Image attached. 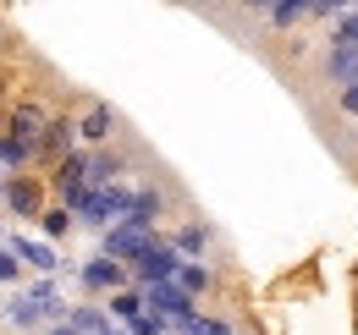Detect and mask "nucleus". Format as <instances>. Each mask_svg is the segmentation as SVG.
Instances as JSON below:
<instances>
[{
	"instance_id": "nucleus-1",
	"label": "nucleus",
	"mask_w": 358,
	"mask_h": 335,
	"mask_svg": "<svg viewBox=\"0 0 358 335\" xmlns=\"http://www.w3.org/2000/svg\"><path fill=\"white\" fill-rule=\"evenodd\" d=\"M50 121H55V116H50L39 99H22V105L11 110V137H17L28 154H45V132H50Z\"/></svg>"
},
{
	"instance_id": "nucleus-2",
	"label": "nucleus",
	"mask_w": 358,
	"mask_h": 335,
	"mask_svg": "<svg viewBox=\"0 0 358 335\" xmlns=\"http://www.w3.org/2000/svg\"><path fill=\"white\" fill-rule=\"evenodd\" d=\"M143 302H149V313H160V319H166V325H187V319H199V313H193V297L182 292L177 281H160V286H143Z\"/></svg>"
},
{
	"instance_id": "nucleus-3",
	"label": "nucleus",
	"mask_w": 358,
	"mask_h": 335,
	"mask_svg": "<svg viewBox=\"0 0 358 335\" xmlns=\"http://www.w3.org/2000/svg\"><path fill=\"white\" fill-rule=\"evenodd\" d=\"M50 187L61 193V204H66V209H78V204L89 198V160H78V154H72V160H61L55 176H50Z\"/></svg>"
},
{
	"instance_id": "nucleus-4",
	"label": "nucleus",
	"mask_w": 358,
	"mask_h": 335,
	"mask_svg": "<svg viewBox=\"0 0 358 335\" xmlns=\"http://www.w3.org/2000/svg\"><path fill=\"white\" fill-rule=\"evenodd\" d=\"M155 248V237H149V225H116V231H105V258H143V253Z\"/></svg>"
},
{
	"instance_id": "nucleus-5",
	"label": "nucleus",
	"mask_w": 358,
	"mask_h": 335,
	"mask_svg": "<svg viewBox=\"0 0 358 335\" xmlns=\"http://www.w3.org/2000/svg\"><path fill=\"white\" fill-rule=\"evenodd\" d=\"M133 269H138V281H143V286H160V281H177V269H182V253H177V248H160V242H155V248L143 253V258H138Z\"/></svg>"
},
{
	"instance_id": "nucleus-6",
	"label": "nucleus",
	"mask_w": 358,
	"mask_h": 335,
	"mask_svg": "<svg viewBox=\"0 0 358 335\" xmlns=\"http://www.w3.org/2000/svg\"><path fill=\"white\" fill-rule=\"evenodd\" d=\"M72 137H78V121H66V116H55L45 132V154L61 165V160H72Z\"/></svg>"
},
{
	"instance_id": "nucleus-7",
	"label": "nucleus",
	"mask_w": 358,
	"mask_h": 335,
	"mask_svg": "<svg viewBox=\"0 0 358 335\" xmlns=\"http://www.w3.org/2000/svg\"><path fill=\"white\" fill-rule=\"evenodd\" d=\"M6 204H11V214H22V220H34V214L45 220V204H39V187L34 181H11L6 187Z\"/></svg>"
},
{
	"instance_id": "nucleus-8",
	"label": "nucleus",
	"mask_w": 358,
	"mask_h": 335,
	"mask_svg": "<svg viewBox=\"0 0 358 335\" xmlns=\"http://www.w3.org/2000/svg\"><path fill=\"white\" fill-rule=\"evenodd\" d=\"M11 253H17L22 264H34V269H55V264H61L50 242H28V237H17V242H11Z\"/></svg>"
},
{
	"instance_id": "nucleus-9",
	"label": "nucleus",
	"mask_w": 358,
	"mask_h": 335,
	"mask_svg": "<svg viewBox=\"0 0 358 335\" xmlns=\"http://www.w3.org/2000/svg\"><path fill=\"white\" fill-rule=\"evenodd\" d=\"M83 286H122V264L116 258H94V264H83Z\"/></svg>"
},
{
	"instance_id": "nucleus-10",
	"label": "nucleus",
	"mask_w": 358,
	"mask_h": 335,
	"mask_svg": "<svg viewBox=\"0 0 358 335\" xmlns=\"http://www.w3.org/2000/svg\"><path fill=\"white\" fill-rule=\"evenodd\" d=\"M116 160H110V154H94L89 160V193H99V187H116Z\"/></svg>"
},
{
	"instance_id": "nucleus-11",
	"label": "nucleus",
	"mask_w": 358,
	"mask_h": 335,
	"mask_svg": "<svg viewBox=\"0 0 358 335\" xmlns=\"http://www.w3.org/2000/svg\"><path fill=\"white\" fill-rule=\"evenodd\" d=\"M177 286H182L187 297H199L204 286H210V269H204V264H193V258H182V269H177Z\"/></svg>"
},
{
	"instance_id": "nucleus-12",
	"label": "nucleus",
	"mask_w": 358,
	"mask_h": 335,
	"mask_svg": "<svg viewBox=\"0 0 358 335\" xmlns=\"http://www.w3.org/2000/svg\"><path fill=\"white\" fill-rule=\"evenodd\" d=\"M155 220H160V193H138L127 225H155Z\"/></svg>"
},
{
	"instance_id": "nucleus-13",
	"label": "nucleus",
	"mask_w": 358,
	"mask_h": 335,
	"mask_svg": "<svg viewBox=\"0 0 358 335\" xmlns=\"http://www.w3.org/2000/svg\"><path fill=\"white\" fill-rule=\"evenodd\" d=\"M66 325H72L78 335H110V325H105V313H99V308H78Z\"/></svg>"
},
{
	"instance_id": "nucleus-14",
	"label": "nucleus",
	"mask_w": 358,
	"mask_h": 335,
	"mask_svg": "<svg viewBox=\"0 0 358 335\" xmlns=\"http://www.w3.org/2000/svg\"><path fill=\"white\" fill-rule=\"evenodd\" d=\"M110 110H105V105H94L89 116H83V121H78V132H83V137H110Z\"/></svg>"
},
{
	"instance_id": "nucleus-15",
	"label": "nucleus",
	"mask_w": 358,
	"mask_h": 335,
	"mask_svg": "<svg viewBox=\"0 0 358 335\" xmlns=\"http://www.w3.org/2000/svg\"><path fill=\"white\" fill-rule=\"evenodd\" d=\"M110 308H116L122 319H143V313H149V302H143V292H116V297H110Z\"/></svg>"
},
{
	"instance_id": "nucleus-16",
	"label": "nucleus",
	"mask_w": 358,
	"mask_h": 335,
	"mask_svg": "<svg viewBox=\"0 0 358 335\" xmlns=\"http://www.w3.org/2000/svg\"><path fill=\"white\" fill-rule=\"evenodd\" d=\"M34 154L17 143V137H0V170H17V165H28Z\"/></svg>"
},
{
	"instance_id": "nucleus-17",
	"label": "nucleus",
	"mask_w": 358,
	"mask_h": 335,
	"mask_svg": "<svg viewBox=\"0 0 358 335\" xmlns=\"http://www.w3.org/2000/svg\"><path fill=\"white\" fill-rule=\"evenodd\" d=\"M66 225H72V209H45V242L66 237Z\"/></svg>"
},
{
	"instance_id": "nucleus-18",
	"label": "nucleus",
	"mask_w": 358,
	"mask_h": 335,
	"mask_svg": "<svg viewBox=\"0 0 358 335\" xmlns=\"http://www.w3.org/2000/svg\"><path fill=\"white\" fill-rule=\"evenodd\" d=\"M177 253H187V258L204 253V231H199V225H182V231H177Z\"/></svg>"
},
{
	"instance_id": "nucleus-19",
	"label": "nucleus",
	"mask_w": 358,
	"mask_h": 335,
	"mask_svg": "<svg viewBox=\"0 0 358 335\" xmlns=\"http://www.w3.org/2000/svg\"><path fill=\"white\" fill-rule=\"evenodd\" d=\"M265 17L275 22V28H287V22H298V17H309V6H270Z\"/></svg>"
},
{
	"instance_id": "nucleus-20",
	"label": "nucleus",
	"mask_w": 358,
	"mask_h": 335,
	"mask_svg": "<svg viewBox=\"0 0 358 335\" xmlns=\"http://www.w3.org/2000/svg\"><path fill=\"white\" fill-rule=\"evenodd\" d=\"M133 335H166V319L160 313H143V319H133Z\"/></svg>"
},
{
	"instance_id": "nucleus-21",
	"label": "nucleus",
	"mask_w": 358,
	"mask_h": 335,
	"mask_svg": "<svg viewBox=\"0 0 358 335\" xmlns=\"http://www.w3.org/2000/svg\"><path fill=\"white\" fill-rule=\"evenodd\" d=\"M17 275H22V258L11 248H0V281H17Z\"/></svg>"
},
{
	"instance_id": "nucleus-22",
	"label": "nucleus",
	"mask_w": 358,
	"mask_h": 335,
	"mask_svg": "<svg viewBox=\"0 0 358 335\" xmlns=\"http://www.w3.org/2000/svg\"><path fill=\"white\" fill-rule=\"evenodd\" d=\"M342 110H348V116H358V83L342 88Z\"/></svg>"
},
{
	"instance_id": "nucleus-23",
	"label": "nucleus",
	"mask_w": 358,
	"mask_h": 335,
	"mask_svg": "<svg viewBox=\"0 0 358 335\" xmlns=\"http://www.w3.org/2000/svg\"><path fill=\"white\" fill-rule=\"evenodd\" d=\"M50 335H78V330H72V325H55V330H50Z\"/></svg>"
},
{
	"instance_id": "nucleus-24",
	"label": "nucleus",
	"mask_w": 358,
	"mask_h": 335,
	"mask_svg": "<svg viewBox=\"0 0 358 335\" xmlns=\"http://www.w3.org/2000/svg\"><path fill=\"white\" fill-rule=\"evenodd\" d=\"M6 187H11V181H0V198H6Z\"/></svg>"
},
{
	"instance_id": "nucleus-25",
	"label": "nucleus",
	"mask_w": 358,
	"mask_h": 335,
	"mask_svg": "<svg viewBox=\"0 0 358 335\" xmlns=\"http://www.w3.org/2000/svg\"><path fill=\"white\" fill-rule=\"evenodd\" d=\"M110 335H133V330H110Z\"/></svg>"
}]
</instances>
